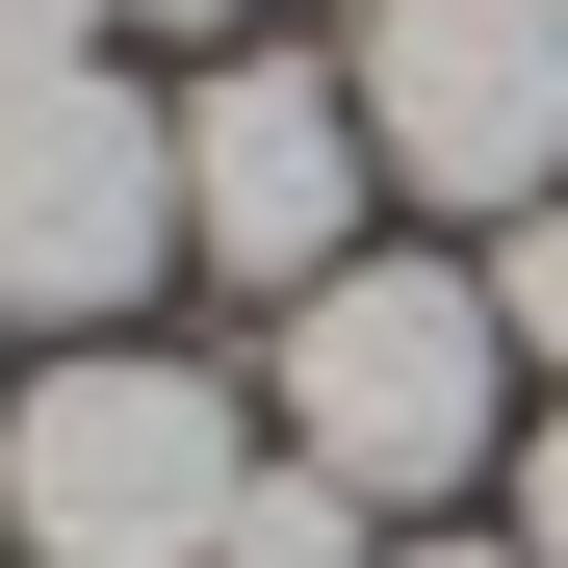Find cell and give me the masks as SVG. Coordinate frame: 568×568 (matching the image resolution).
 Returning a JSON list of instances; mask_svg holds the SVG:
<instances>
[{
  "instance_id": "4",
  "label": "cell",
  "mask_w": 568,
  "mask_h": 568,
  "mask_svg": "<svg viewBox=\"0 0 568 568\" xmlns=\"http://www.w3.org/2000/svg\"><path fill=\"white\" fill-rule=\"evenodd\" d=\"M362 207H388V155H362V78L336 52H207L181 78V258L258 284V311H311V284L362 258Z\"/></svg>"
},
{
  "instance_id": "3",
  "label": "cell",
  "mask_w": 568,
  "mask_h": 568,
  "mask_svg": "<svg viewBox=\"0 0 568 568\" xmlns=\"http://www.w3.org/2000/svg\"><path fill=\"white\" fill-rule=\"evenodd\" d=\"M336 78H362L388 207L517 233L542 181H568V0H362V27H336Z\"/></svg>"
},
{
  "instance_id": "2",
  "label": "cell",
  "mask_w": 568,
  "mask_h": 568,
  "mask_svg": "<svg viewBox=\"0 0 568 568\" xmlns=\"http://www.w3.org/2000/svg\"><path fill=\"white\" fill-rule=\"evenodd\" d=\"M491 258H336L311 311H284V465H336L362 517H439L465 465H491Z\"/></svg>"
},
{
  "instance_id": "7",
  "label": "cell",
  "mask_w": 568,
  "mask_h": 568,
  "mask_svg": "<svg viewBox=\"0 0 568 568\" xmlns=\"http://www.w3.org/2000/svg\"><path fill=\"white\" fill-rule=\"evenodd\" d=\"M465 258H491V336H517V362H542V388H568V181H542V207H517V233H465Z\"/></svg>"
},
{
  "instance_id": "12",
  "label": "cell",
  "mask_w": 568,
  "mask_h": 568,
  "mask_svg": "<svg viewBox=\"0 0 568 568\" xmlns=\"http://www.w3.org/2000/svg\"><path fill=\"white\" fill-rule=\"evenodd\" d=\"M0 336H27V311H0Z\"/></svg>"
},
{
  "instance_id": "5",
  "label": "cell",
  "mask_w": 568,
  "mask_h": 568,
  "mask_svg": "<svg viewBox=\"0 0 568 568\" xmlns=\"http://www.w3.org/2000/svg\"><path fill=\"white\" fill-rule=\"evenodd\" d=\"M155 258H181V104H130L104 52L0 78V311L27 336H130Z\"/></svg>"
},
{
  "instance_id": "9",
  "label": "cell",
  "mask_w": 568,
  "mask_h": 568,
  "mask_svg": "<svg viewBox=\"0 0 568 568\" xmlns=\"http://www.w3.org/2000/svg\"><path fill=\"white\" fill-rule=\"evenodd\" d=\"M517 542L568 568V388H542V439H517Z\"/></svg>"
},
{
  "instance_id": "8",
  "label": "cell",
  "mask_w": 568,
  "mask_h": 568,
  "mask_svg": "<svg viewBox=\"0 0 568 568\" xmlns=\"http://www.w3.org/2000/svg\"><path fill=\"white\" fill-rule=\"evenodd\" d=\"M104 52V0H0V78H78Z\"/></svg>"
},
{
  "instance_id": "11",
  "label": "cell",
  "mask_w": 568,
  "mask_h": 568,
  "mask_svg": "<svg viewBox=\"0 0 568 568\" xmlns=\"http://www.w3.org/2000/svg\"><path fill=\"white\" fill-rule=\"evenodd\" d=\"M388 568H542V542H388Z\"/></svg>"
},
{
  "instance_id": "1",
  "label": "cell",
  "mask_w": 568,
  "mask_h": 568,
  "mask_svg": "<svg viewBox=\"0 0 568 568\" xmlns=\"http://www.w3.org/2000/svg\"><path fill=\"white\" fill-rule=\"evenodd\" d=\"M258 491V414L155 336H78L52 388H0V542L27 568H207Z\"/></svg>"
},
{
  "instance_id": "13",
  "label": "cell",
  "mask_w": 568,
  "mask_h": 568,
  "mask_svg": "<svg viewBox=\"0 0 568 568\" xmlns=\"http://www.w3.org/2000/svg\"><path fill=\"white\" fill-rule=\"evenodd\" d=\"M0 568H27V542H0Z\"/></svg>"
},
{
  "instance_id": "6",
  "label": "cell",
  "mask_w": 568,
  "mask_h": 568,
  "mask_svg": "<svg viewBox=\"0 0 568 568\" xmlns=\"http://www.w3.org/2000/svg\"><path fill=\"white\" fill-rule=\"evenodd\" d=\"M207 568H388V517H362L336 465H258V491H233V542H207Z\"/></svg>"
},
{
  "instance_id": "10",
  "label": "cell",
  "mask_w": 568,
  "mask_h": 568,
  "mask_svg": "<svg viewBox=\"0 0 568 568\" xmlns=\"http://www.w3.org/2000/svg\"><path fill=\"white\" fill-rule=\"evenodd\" d=\"M104 27H207V52H233V27H258V0H104Z\"/></svg>"
}]
</instances>
